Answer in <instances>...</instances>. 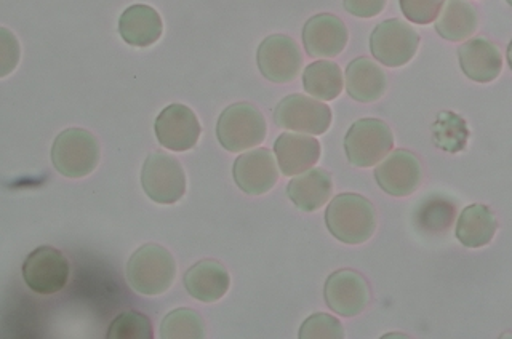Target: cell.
Instances as JSON below:
<instances>
[{
    "label": "cell",
    "instance_id": "obj_5",
    "mask_svg": "<svg viewBox=\"0 0 512 339\" xmlns=\"http://www.w3.org/2000/svg\"><path fill=\"white\" fill-rule=\"evenodd\" d=\"M394 146L391 128L383 120L360 119L349 128L344 138V151L349 164L368 168L380 164Z\"/></svg>",
    "mask_w": 512,
    "mask_h": 339
},
{
    "label": "cell",
    "instance_id": "obj_31",
    "mask_svg": "<svg viewBox=\"0 0 512 339\" xmlns=\"http://www.w3.org/2000/svg\"><path fill=\"white\" fill-rule=\"evenodd\" d=\"M0 39H2V72L0 76L5 77L13 71L20 60V47L16 42V37L7 28L0 29Z\"/></svg>",
    "mask_w": 512,
    "mask_h": 339
},
{
    "label": "cell",
    "instance_id": "obj_17",
    "mask_svg": "<svg viewBox=\"0 0 512 339\" xmlns=\"http://www.w3.org/2000/svg\"><path fill=\"white\" fill-rule=\"evenodd\" d=\"M320 143L316 138L296 133H282L274 143L277 164L285 176L308 172L320 159Z\"/></svg>",
    "mask_w": 512,
    "mask_h": 339
},
{
    "label": "cell",
    "instance_id": "obj_10",
    "mask_svg": "<svg viewBox=\"0 0 512 339\" xmlns=\"http://www.w3.org/2000/svg\"><path fill=\"white\" fill-rule=\"evenodd\" d=\"M258 68L274 84H288L300 74L303 56L292 37L274 34L266 37L258 48Z\"/></svg>",
    "mask_w": 512,
    "mask_h": 339
},
{
    "label": "cell",
    "instance_id": "obj_26",
    "mask_svg": "<svg viewBox=\"0 0 512 339\" xmlns=\"http://www.w3.org/2000/svg\"><path fill=\"white\" fill-rule=\"evenodd\" d=\"M432 135L437 148L447 152H460L468 143V125L455 112H440L432 127Z\"/></svg>",
    "mask_w": 512,
    "mask_h": 339
},
{
    "label": "cell",
    "instance_id": "obj_6",
    "mask_svg": "<svg viewBox=\"0 0 512 339\" xmlns=\"http://www.w3.org/2000/svg\"><path fill=\"white\" fill-rule=\"evenodd\" d=\"M146 196L160 205L180 202L186 192V175L180 160L162 151L151 152L141 172Z\"/></svg>",
    "mask_w": 512,
    "mask_h": 339
},
{
    "label": "cell",
    "instance_id": "obj_34",
    "mask_svg": "<svg viewBox=\"0 0 512 339\" xmlns=\"http://www.w3.org/2000/svg\"><path fill=\"white\" fill-rule=\"evenodd\" d=\"M506 2H508V4L512 7V0H506Z\"/></svg>",
    "mask_w": 512,
    "mask_h": 339
},
{
    "label": "cell",
    "instance_id": "obj_11",
    "mask_svg": "<svg viewBox=\"0 0 512 339\" xmlns=\"http://www.w3.org/2000/svg\"><path fill=\"white\" fill-rule=\"evenodd\" d=\"M328 308L341 317H356L367 309L372 292L359 272L341 269L328 277L324 288Z\"/></svg>",
    "mask_w": 512,
    "mask_h": 339
},
{
    "label": "cell",
    "instance_id": "obj_13",
    "mask_svg": "<svg viewBox=\"0 0 512 339\" xmlns=\"http://www.w3.org/2000/svg\"><path fill=\"white\" fill-rule=\"evenodd\" d=\"M156 136L164 148L184 152L196 146L199 141V120L192 109L184 104H170L160 112L156 120Z\"/></svg>",
    "mask_w": 512,
    "mask_h": 339
},
{
    "label": "cell",
    "instance_id": "obj_19",
    "mask_svg": "<svg viewBox=\"0 0 512 339\" xmlns=\"http://www.w3.org/2000/svg\"><path fill=\"white\" fill-rule=\"evenodd\" d=\"M332 192V176L322 168H311L308 172L296 175L287 186V196L296 208L308 213L324 207Z\"/></svg>",
    "mask_w": 512,
    "mask_h": 339
},
{
    "label": "cell",
    "instance_id": "obj_14",
    "mask_svg": "<svg viewBox=\"0 0 512 339\" xmlns=\"http://www.w3.org/2000/svg\"><path fill=\"white\" fill-rule=\"evenodd\" d=\"M234 181L248 196H263L279 180L276 159L269 149H253L237 157L232 168Z\"/></svg>",
    "mask_w": 512,
    "mask_h": 339
},
{
    "label": "cell",
    "instance_id": "obj_28",
    "mask_svg": "<svg viewBox=\"0 0 512 339\" xmlns=\"http://www.w3.org/2000/svg\"><path fill=\"white\" fill-rule=\"evenodd\" d=\"M108 339H152V325L141 312L128 311L120 314L109 325Z\"/></svg>",
    "mask_w": 512,
    "mask_h": 339
},
{
    "label": "cell",
    "instance_id": "obj_25",
    "mask_svg": "<svg viewBox=\"0 0 512 339\" xmlns=\"http://www.w3.org/2000/svg\"><path fill=\"white\" fill-rule=\"evenodd\" d=\"M456 218V205L442 196H431L416 208L415 223L426 234H444L452 228Z\"/></svg>",
    "mask_w": 512,
    "mask_h": 339
},
{
    "label": "cell",
    "instance_id": "obj_33",
    "mask_svg": "<svg viewBox=\"0 0 512 339\" xmlns=\"http://www.w3.org/2000/svg\"><path fill=\"white\" fill-rule=\"evenodd\" d=\"M508 63H509V68L512 69V40H511V44H509V47H508Z\"/></svg>",
    "mask_w": 512,
    "mask_h": 339
},
{
    "label": "cell",
    "instance_id": "obj_7",
    "mask_svg": "<svg viewBox=\"0 0 512 339\" xmlns=\"http://www.w3.org/2000/svg\"><path fill=\"white\" fill-rule=\"evenodd\" d=\"M418 45V32L410 24L397 18L378 24L370 37L372 55L388 68H400L412 61Z\"/></svg>",
    "mask_w": 512,
    "mask_h": 339
},
{
    "label": "cell",
    "instance_id": "obj_9",
    "mask_svg": "<svg viewBox=\"0 0 512 339\" xmlns=\"http://www.w3.org/2000/svg\"><path fill=\"white\" fill-rule=\"evenodd\" d=\"M23 279L37 295H55L68 284V260L56 248H37L24 261Z\"/></svg>",
    "mask_w": 512,
    "mask_h": 339
},
{
    "label": "cell",
    "instance_id": "obj_23",
    "mask_svg": "<svg viewBox=\"0 0 512 339\" xmlns=\"http://www.w3.org/2000/svg\"><path fill=\"white\" fill-rule=\"evenodd\" d=\"M479 13L468 0H445L436 20V31L450 42H461L477 31Z\"/></svg>",
    "mask_w": 512,
    "mask_h": 339
},
{
    "label": "cell",
    "instance_id": "obj_8",
    "mask_svg": "<svg viewBox=\"0 0 512 339\" xmlns=\"http://www.w3.org/2000/svg\"><path fill=\"white\" fill-rule=\"evenodd\" d=\"M274 122L293 132L324 135L332 125V109L309 96H285L274 109Z\"/></svg>",
    "mask_w": 512,
    "mask_h": 339
},
{
    "label": "cell",
    "instance_id": "obj_29",
    "mask_svg": "<svg viewBox=\"0 0 512 339\" xmlns=\"http://www.w3.org/2000/svg\"><path fill=\"white\" fill-rule=\"evenodd\" d=\"M298 336L300 339H343L344 328L340 320L319 312L304 320Z\"/></svg>",
    "mask_w": 512,
    "mask_h": 339
},
{
    "label": "cell",
    "instance_id": "obj_20",
    "mask_svg": "<svg viewBox=\"0 0 512 339\" xmlns=\"http://www.w3.org/2000/svg\"><path fill=\"white\" fill-rule=\"evenodd\" d=\"M162 18L156 8L149 5L128 7L119 20L120 37L132 47H149L162 36Z\"/></svg>",
    "mask_w": 512,
    "mask_h": 339
},
{
    "label": "cell",
    "instance_id": "obj_18",
    "mask_svg": "<svg viewBox=\"0 0 512 339\" xmlns=\"http://www.w3.org/2000/svg\"><path fill=\"white\" fill-rule=\"evenodd\" d=\"M184 287L197 301L215 303L228 293L231 277L218 261H199L184 274Z\"/></svg>",
    "mask_w": 512,
    "mask_h": 339
},
{
    "label": "cell",
    "instance_id": "obj_24",
    "mask_svg": "<svg viewBox=\"0 0 512 339\" xmlns=\"http://www.w3.org/2000/svg\"><path fill=\"white\" fill-rule=\"evenodd\" d=\"M304 90L317 100L332 101L343 92V74L332 61H316L304 69Z\"/></svg>",
    "mask_w": 512,
    "mask_h": 339
},
{
    "label": "cell",
    "instance_id": "obj_15",
    "mask_svg": "<svg viewBox=\"0 0 512 339\" xmlns=\"http://www.w3.org/2000/svg\"><path fill=\"white\" fill-rule=\"evenodd\" d=\"M303 44L312 58H335L348 44V29L338 16L320 13L304 24Z\"/></svg>",
    "mask_w": 512,
    "mask_h": 339
},
{
    "label": "cell",
    "instance_id": "obj_3",
    "mask_svg": "<svg viewBox=\"0 0 512 339\" xmlns=\"http://www.w3.org/2000/svg\"><path fill=\"white\" fill-rule=\"evenodd\" d=\"M100 154V144L92 133L84 128H68L53 143V167L60 175L79 180L98 167Z\"/></svg>",
    "mask_w": 512,
    "mask_h": 339
},
{
    "label": "cell",
    "instance_id": "obj_21",
    "mask_svg": "<svg viewBox=\"0 0 512 339\" xmlns=\"http://www.w3.org/2000/svg\"><path fill=\"white\" fill-rule=\"evenodd\" d=\"M388 80L383 69L370 58H356L346 69V90L352 100L373 103L386 92Z\"/></svg>",
    "mask_w": 512,
    "mask_h": 339
},
{
    "label": "cell",
    "instance_id": "obj_27",
    "mask_svg": "<svg viewBox=\"0 0 512 339\" xmlns=\"http://www.w3.org/2000/svg\"><path fill=\"white\" fill-rule=\"evenodd\" d=\"M162 339H202L205 338V325L202 317L192 309H175L162 320Z\"/></svg>",
    "mask_w": 512,
    "mask_h": 339
},
{
    "label": "cell",
    "instance_id": "obj_30",
    "mask_svg": "<svg viewBox=\"0 0 512 339\" xmlns=\"http://www.w3.org/2000/svg\"><path fill=\"white\" fill-rule=\"evenodd\" d=\"M445 0H400V8L408 21L429 24L437 20Z\"/></svg>",
    "mask_w": 512,
    "mask_h": 339
},
{
    "label": "cell",
    "instance_id": "obj_32",
    "mask_svg": "<svg viewBox=\"0 0 512 339\" xmlns=\"http://www.w3.org/2000/svg\"><path fill=\"white\" fill-rule=\"evenodd\" d=\"M386 7V0H344V8L359 18H373L380 15Z\"/></svg>",
    "mask_w": 512,
    "mask_h": 339
},
{
    "label": "cell",
    "instance_id": "obj_12",
    "mask_svg": "<svg viewBox=\"0 0 512 339\" xmlns=\"http://www.w3.org/2000/svg\"><path fill=\"white\" fill-rule=\"evenodd\" d=\"M376 183L392 197H407L420 188L423 167L413 152L405 149L389 152L375 170Z\"/></svg>",
    "mask_w": 512,
    "mask_h": 339
},
{
    "label": "cell",
    "instance_id": "obj_1",
    "mask_svg": "<svg viewBox=\"0 0 512 339\" xmlns=\"http://www.w3.org/2000/svg\"><path fill=\"white\" fill-rule=\"evenodd\" d=\"M325 223L330 234L343 244H365L376 231V210L365 197L340 194L328 205Z\"/></svg>",
    "mask_w": 512,
    "mask_h": 339
},
{
    "label": "cell",
    "instance_id": "obj_2",
    "mask_svg": "<svg viewBox=\"0 0 512 339\" xmlns=\"http://www.w3.org/2000/svg\"><path fill=\"white\" fill-rule=\"evenodd\" d=\"M175 276L176 264L172 253L160 245H143L128 260V285L140 295H164L172 287Z\"/></svg>",
    "mask_w": 512,
    "mask_h": 339
},
{
    "label": "cell",
    "instance_id": "obj_4",
    "mask_svg": "<svg viewBox=\"0 0 512 339\" xmlns=\"http://www.w3.org/2000/svg\"><path fill=\"white\" fill-rule=\"evenodd\" d=\"M266 120L260 109L250 103H236L224 109L218 124L216 136L226 151L244 152L263 143L266 138Z\"/></svg>",
    "mask_w": 512,
    "mask_h": 339
},
{
    "label": "cell",
    "instance_id": "obj_16",
    "mask_svg": "<svg viewBox=\"0 0 512 339\" xmlns=\"http://www.w3.org/2000/svg\"><path fill=\"white\" fill-rule=\"evenodd\" d=\"M458 58L466 77L479 84L493 82L496 77H500L503 69L500 48L485 37H476L464 42L458 48Z\"/></svg>",
    "mask_w": 512,
    "mask_h": 339
},
{
    "label": "cell",
    "instance_id": "obj_22",
    "mask_svg": "<svg viewBox=\"0 0 512 339\" xmlns=\"http://www.w3.org/2000/svg\"><path fill=\"white\" fill-rule=\"evenodd\" d=\"M498 229L495 213L482 204H472L461 212L456 223V239L468 248H480L492 242Z\"/></svg>",
    "mask_w": 512,
    "mask_h": 339
}]
</instances>
